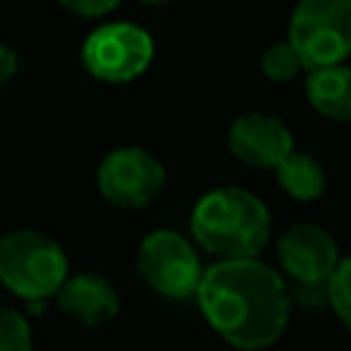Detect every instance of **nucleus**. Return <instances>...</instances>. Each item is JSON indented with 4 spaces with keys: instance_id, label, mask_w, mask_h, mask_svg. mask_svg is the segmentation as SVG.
Instances as JSON below:
<instances>
[{
    "instance_id": "f257e3e1",
    "label": "nucleus",
    "mask_w": 351,
    "mask_h": 351,
    "mask_svg": "<svg viewBox=\"0 0 351 351\" xmlns=\"http://www.w3.org/2000/svg\"><path fill=\"white\" fill-rule=\"evenodd\" d=\"M195 296L208 326L241 351L269 348L288 326V282L258 255L219 258L203 269Z\"/></svg>"
},
{
    "instance_id": "f03ea898",
    "label": "nucleus",
    "mask_w": 351,
    "mask_h": 351,
    "mask_svg": "<svg viewBox=\"0 0 351 351\" xmlns=\"http://www.w3.org/2000/svg\"><path fill=\"white\" fill-rule=\"evenodd\" d=\"M189 225L195 241L217 258H255L271 236L266 203L241 186L206 192L195 203Z\"/></svg>"
},
{
    "instance_id": "7ed1b4c3",
    "label": "nucleus",
    "mask_w": 351,
    "mask_h": 351,
    "mask_svg": "<svg viewBox=\"0 0 351 351\" xmlns=\"http://www.w3.org/2000/svg\"><path fill=\"white\" fill-rule=\"evenodd\" d=\"M69 277L63 247L38 230H11L0 236V282L19 299L41 302L55 296Z\"/></svg>"
},
{
    "instance_id": "20e7f679",
    "label": "nucleus",
    "mask_w": 351,
    "mask_h": 351,
    "mask_svg": "<svg viewBox=\"0 0 351 351\" xmlns=\"http://www.w3.org/2000/svg\"><path fill=\"white\" fill-rule=\"evenodd\" d=\"M277 261L291 282L288 291H293L302 304L313 307L326 302V282L340 261V252L324 228L310 222L291 225L277 239Z\"/></svg>"
},
{
    "instance_id": "39448f33",
    "label": "nucleus",
    "mask_w": 351,
    "mask_h": 351,
    "mask_svg": "<svg viewBox=\"0 0 351 351\" xmlns=\"http://www.w3.org/2000/svg\"><path fill=\"white\" fill-rule=\"evenodd\" d=\"M288 41L307 71L343 63L351 55V0H299Z\"/></svg>"
},
{
    "instance_id": "423d86ee",
    "label": "nucleus",
    "mask_w": 351,
    "mask_h": 351,
    "mask_svg": "<svg viewBox=\"0 0 351 351\" xmlns=\"http://www.w3.org/2000/svg\"><path fill=\"white\" fill-rule=\"evenodd\" d=\"M137 271L148 288L167 299H189L197 293L203 263L192 241L176 230H151L137 247Z\"/></svg>"
},
{
    "instance_id": "0eeeda50",
    "label": "nucleus",
    "mask_w": 351,
    "mask_h": 351,
    "mask_svg": "<svg viewBox=\"0 0 351 351\" xmlns=\"http://www.w3.org/2000/svg\"><path fill=\"white\" fill-rule=\"evenodd\" d=\"M151 58V36L129 22L104 25L93 30L82 44V63L101 82H129L148 69Z\"/></svg>"
},
{
    "instance_id": "6e6552de",
    "label": "nucleus",
    "mask_w": 351,
    "mask_h": 351,
    "mask_svg": "<svg viewBox=\"0 0 351 351\" xmlns=\"http://www.w3.org/2000/svg\"><path fill=\"white\" fill-rule=\"evenodd\" d=\"M162 162L137 145H123L110 151L96 170V184L104 200L121 208H143L148 206L165 186Z\"/></svg>"
},
{
    "instance_id": "1a4fd4ad",
    "label": "nucleus",
    "mask_w": 351,
    "mask_h": 351,
    "mask_svg": "<svg viewBox=\"0 0 351 351\" xmlns=\"http://www.w3.org/2000/svg\"><path fill=\"white\" fill-rule=\"evenodd\" d=\"M228 145L230 154L244 165L274 170L293 151V137L280 118L269 112H244L233 121L228 132Z\"/></svg>"
},
{
    "instance_id": "9d476101",
    "label": "nucleus",
    "mask_w": 351,
    "mask_h": 351,
    "mask_svg": "<svg viewBox=\"0 0 351 351\" xmlns=\"http://www.w3.org/2000/svg\"><path fill=\"white\" fill-rule=\"evenodd\" d=\"M58 307L77 318L85 326H101L110 318H115L118 307H121V296L112 285V280H107L104 274L96 271H82L74 277H66L63 285L55 293Z\"/></svg>"
},
{
    "instance_id": "9b49d317",
    "label": "nucleus",
    "mask_w": 351,
    "mask_h": 351,
    "mask_svg": "<svg viewBox=\"0 0 351 351\" xmlns=\"http://www.w3.org/2000/svg\"><path fill=\"white\" fill-rule=\"evenodd\" d=\"M304 93L318 115L337 123H351V66L332 63L310 69Z\"/></svg>"
},
{
    "instance_id": "f8f14e48",
    "label": "nucleus",
    "mask_w": 351,
    "mask_h": 351,
    "mask_svg": "<svg viewBox=\"0 0 351 351\" xmlns=\"http://www.w3.org/2000/svg\"><path fill=\"white\" fill-rule=\"evenodd\" d=\"M274 173H277V184L282 186V192L302 203L318 200L326 189V173L321 162L296 148L274 167Z\"/></svg>"
},
{
    "instance_id": "ddd939ff",
    "label": "nucleus",
    "mask_w": 351,
    "mask_h": 351,
    "mask_svg": "<svg viewBox=\"0 0 351 351\" xmlns=\"http://www.w3.org/2000/svg\"><path fill=\"white\" fill-rule=\"evenodd\" d=\"M326 304L340 318V324L351 332V255L337 261L326 282Z\"/></svg>"
},
{
    "instance_id": "4468645a",
    "label": "nucleus",
    "mask_w": 351,
    "mask_h": 351,
    "mask_svg": "<svg viewBox=\"0 0 351 351\" xmlns=\"http://www.w3.org/2000/svg\"><path fill=\"white\" fill-rule=\"evenodd\" d=\"M302 69H304V63H302V58H299V52L293 49L291 41H277V44H271V47L263 52V58H261V71H263L271 82H288V80H293Z\"/></svg>"
},
{
    "instance_id": "2eb2a0df",
    "label": "nucleus",
    "mask_w": 351,
    "mask_h": 351,
    "mask_svg": "<svg viewBox=\"0 0 351 351\" xmlns=\"http://www.w3.org/2000/svg\"><path fill=\"white\" fill-rule=\"evenodd\" d=\"M0 351H33L30 326L22 313L0 307Z\"/></svg>"
},
{
    "instance_id": "dca6fc26",
    "label": "nucleus",
    "mask_w": 351,
    "mask_h": 351,
    "mask_svg": "<svg viewBox=\"0 0 351 351\" xmlns=\"http://www.w3.org/2000/svg\"><path fill=\"white\" fill-rule=\"evenodd\" d=\"M121 0H60L63 8L80 14V16H101L107 11H112Z\"/></svg>"
},
{
    "instance_id": "f3484780",
    "label": "nucleus",
    "mask_w": 351,
    "mask_h": 351,
    "mask_svg": "<svg viewBox=\"0 0 351 351\" xmlns=\"http://www.w3.org/2000/svg\"><path fill=\"white\" fill-rule=\"evenodd\" d=\"M16 66H19V60H16V52H14L11 47L0 44V82L11 80V77L16 74Z\"/></svg>"
},
{
    "instance_id": "a211bd4d",
    "label": "nucleus",
    "mask_w": 351,
    "mask_h": 351,
    "mask_svg": "<svg viewBox=\"0 0 351 351\" xmlns=\"http://www.w3.org/2000/svg\"><path fill=\"white\" fill-rule=\"evenodd\" d=\"M143 3H167V0H143Z\"/></svg>"
}]
</instances>
